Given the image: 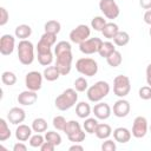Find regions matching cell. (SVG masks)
<instances>
[{"mask_svg":"<svg viewBox=\"0 0 151 151\" xmlns=\"http://www.w3.org/2000/svg\"><path fill=\"white\" fill-rule=\"evenodd\" d=\"M109 93H110V84L104 80H99L94 83L86 91L87 99L92 103L101 101V99H104Z\"/></svg>","mask_w":151,"mask_h":151,"instance_id":"3","label":"cell"},{"mask_svg":"<svg viewBox=\"0 0 151 151\" xmlns=\"http://www.w3.org/2000/svg\"><path fill=\"white\" fill-rule=\"evenodd\" d=\"M79 130H81L80 124L77 120H70V122H67V124H66V126L64 129V132H65L66 136H68V134H71L73 132H77Z\"/></svg>","mask_w":151,"mask_h":151,"instance_id":"36","label":"cell"},{"mask_svg":"<svg viewBox=\"0 0 151 151\" xmlns=\"http://www.w3.org/2000/svg\"><path fill=\"white\" fill-rule=\"evenodd\" d=\"M99 9L104 14V17L107 19H116L120 13L119 6L114 0H100Z\"/></svg>","mask_w":151,"mask_h":151,"instance_id":"7","label":"cell"},{"mask_svg":"<svg viewBox=\"0 0 151 151\" xmlns=\"http://www.w3.org/2000/svg\"><path fill=\"white\" fill-rule=\"evenodd\" d=\"M91 111H92V110H91L90 104H87V103H85V101H80V103H78V104L76 105V113H77V116H78L79 118H81V119H85V118L90 117Z\"/></svg>","mask_w":151,"mask_h":151,"instance_id":"21","label":"cell"},{"mask_svg":"<svg viewBox=\"0 0 151 151\" xmlns=\"http://www.w3.org/2000/svg\"><path fill=\"white\" fill-rule=\"evenodd\" d=\"M90 34H91L90 27L87 25L80 24L70 32V40L74 44L80 45L83 41H85L86 39L90 38Z\"/></svg>","mask_w":151,"mask_h":151,"instance_id":"8","label":"cell"},{"mask_svg":"<svg viewBox=\"0 0 151 151\" xmlns=\"http://www.w3.org/2000/svg\"><path fill=\"white\" fill-rule=\"evenodd\" d=\"M88 88V83L84 77H79L74 80V90L77 92H85Z\"/></svg>","mask_w":151,"mask_h":151,"instance_id":"35","label":"cell"},{"mask_svg":"<svg viewBox=\"0 0 151 151\" xmlns=\"http://www.w3.org/2000/svg\"><path fill=\"white\" fill-rule=\"evenodd\" d=\"M130 110H131V105L130 103L124 99V98H120L118 99L114 105H113V114L118 118H124L126 117L129 113H130Z\"/></svg>","mask_w":151,"mask_h":151,"instance_id":"13","label":"cell"},{"mask_svg":"<svg viewBox=\"0 0 151 151\" xmlns=\"http://www.w3.org/2000/svg\"><path fill=\"white\" fill-rule=\"evenodd\" d=\"M42 78L44 76L38 71H31L25 77V85L28 90L32 91H39L42 86Z\"/></svg>","mask_w":151,"mask_h":151,"instance_id":"10","label":"cell"},{"mask_svg":"<svg viewBox=\"0 0 151 151\" xmlns=\"http://www.w3.org/2000/svg\"><path fill=\"white\" fill-rule=\"evenodd\" d=\"M68 150H70V151H74V150H79V151H83V150H84V146L79 145V143H74L72 146H70V147H68Z\"/></svg>","mask_w":151,"mask_h":151,"instance_id":"49","label":"cell"},{"mask_svg":"<svg viewBox=\"0 0 151 151\" xmlns=\"http://www.w3.org/2000/svg\"><path fill=\"white\" fill-rule=\"evenodd\" d=\"M38 61L42 66H50L53 61V53L52 51L45 53H38Z\"/></svg>","mask_w":151,"mask_h":151,"instance_id":"32","label":"cell"},{"mask_svg":"<svg viewBox=\"0 0 151 151\" xmlns=\"http://www.w3.org/2000/svg\"><path fill=\"white\" fill-rule=\"evenodd\" d=\"M131 136H132L131 131L129 129H126V127H123L122 126V127H117V129L113 130V138L118 143L125 144V143L130 142Z\"/></svg>","mask_w":151,"mask_h":151,"instance_id":"18","label":"cell"},{"mask_svg":"<svg viewBox=\"0 0 151 151\" xmlns=\"http://www.w3.org/2000/svg\"><path fill=\"white\" fill-rule=\"evenodd\" d=\"M32 126H28L26 124H19L15 129V138L19 142H26L32 136Z\"/></svg>","mask_w":151,"mask_h":151,"instance_id":"17","label":"cell"},{"mask_svg":"<svg viewBox=\"0 0 151 151\" xmlns=\"http://www.w3.org/2000/svg\"><path fill=\"white\" fill-rule=\"evenodd\" d=\"M9 20V13L5 7H0V26H5Z\"/></svg>","mask_w":151,"mask_h":151,"instance_id":"43","label":"cell"},{"mask_svg":"<svg viewBox=\"0 0 151 151\" xmlns=\"http://www.w3.org/2000/svg\"><path fill=\"white\" fill-rule=\"evenodd\" d=\"M146 83L149 86H151V63L146 67Z\"/></svg>","mask_w":151,"mask_h":151,"instance_id":"47","label":"cell"},{"mask_svg":"<svg viewBox=\"0 0 151 151\" xmlns=\"http://www.w3.org/2000/svg\"><path fill=\"white\" fill-rule=\"evenodd\" d=\"M42 76H44V78H45L47 81H55V80H58V78H59L61 74H60V72L58 71V68L55 67V65H54V66H47V67L44 70Z\"/></svg>","mask_w":151,"mask_h":151,"instance_id":"23","label":"cell"},{"mask_svg":"<svg viewBox=\"0 0 151 151\" xmlns=\"http://www.w3.org/2000/svg\"><path fill=\"white\" fill-rule=\"evenodd\" d=\"M45 140L53 143L55 146L61 144V136L55 131H47L45 133Z\"/></svg>","mask_w":151,"mask_h":151,"instance_id":"34","label":"cell"},{"mask_svg":"<svg viewBox=\"0 0 151 151\" xmlns=\"http://www.w3.org/2000/svg\"><path fill=\"white\" fill-rule=\"evenodd\" d=\"M131 91V81L127 76L119 74L113 79V92L117 97L124 98Z\"/></svg>","mask_w":151,"mask_h":151,"instance_id":"6","label":"cell"},{"mask_svg":"<svg viewBox=\"0 0 151 151\" xmlns=\"http://www.w3.org/2000/svg\"><path fill=\"white\" fill-rule=\"evenodd\" d=\"M149 34H150V37H151V27H150V29H149Z\"/></svg>","mask_w":151,"mask_h":151,"instance_id":"50","label":"cell"},{"mask_svg":"<svg viewBox=\"0 0 151 151\" xmlns=\"http://www.w3.org/2000/svg\"><path fill=\"white\" fill-rule=\"evenodd\" d=\"M28 142H29V146H32V147H40L44 144V142H45V137L41 136V133H35V134L31 136Z\"/></svg>","mask_w":151,"mask_h":151,"instance_id":"37","label":"cell"},{"mask_svg":"<svg viewBox=\"0 0 151 151\" xmlns=\"http://www.w3.org/2000/svg\"><path fill=\"white\" fill-rule=\"evenodd\" d=\"M54 54L57 57L55 67L60 72L61 76H66L71 72L72 68V46L68 41H59L54 47Z\"/></svg>","mask_w":151,"mask_h":151,"instance_id":"1","label":"cell"},{"mask_svg":"<svg viewBox=\"0 0 151 151\" xmlns=\"http://www.w3.org/2000/svg\"><path fill=\"white\" fill-rule=\"evenodd\" d=\"M113 42H114V45L120 46V47L126 46L130 42V35H129V33L125 32V31H119L113 37Z\"/></svg>","mask_w":151,"mask_h":151,"instance_id":"24","label":"cell"},{"mask_svg":"<svg viewBox=\"0 0 151 151\" xmlns=\"http://www.w3.org/2000/svg\"><path fill=\"white\" fill-rule=\"evenodd\" d=\"M11 137V130L6 119L0 118V142H5Z\"/></svg>","mask_w":151,"mask_h":151,"instance_id":"29","label":"cell"},{"mask_svg":"<svg viewBox=\"0 0 151 151\" xmlns=\"http://www.w3.org/2000/svg\"><path fill=\"white\" fill-rule=\"evenodd\" d=\"M41 151H54V149H55V145L53 144V143H51V142H47V140H45L44 142V144L39 147Z\"/></svg>","mask_w":151,"mask_h":151,"instance_id":"44","label":"cell"},{"mask_svg":"<svg viewBox=\"0 0 151 151\" xmlns=\"http://www.w3.org/2000/svg\"><path fill=\"white\" fill-rule=\"evenodd\" d=\"M37 99H38L37 92H35V91H32V90H28V88H27L26 91H22V92L18 96V98H17L18 103H19L20 105H24V106L33 105V104L37 101Z\"/></svg>","mask_w":151,"mask_h":151,"instance_id":"16","label":"cell"},{"mask_svg":"<svg viewBox=\"0 0 151 151\" xmlns=\"http://www.w3.org/2000/svg\"><path fill=\"white\" fill-rule=\"evenodd\" d=\"M1 81H2L4 85L12 86V85H14L17 83V76L11 71H5L1 74Z\"/></svg>","mask_w":151,"mask_h":151,"instance_id":"31","label":"cell"},{"mask_svg":"<svg viewBox=\"0 0 151 151\" xmlns=\"http://www.w3.org/2000/svg\"><path fill=\"white\" fill-rule=\"evenodd\" d=\"M26 150H27V146H26L22 142L17 143V144H14V146H13V151H26Z\"/></svg>","mask_w":151,"mask_h":151,"instance_id":"45","label":"cell"},{"mask_svg":"<svg viewBox=\"0 0 151 151\" xmlns=\"http://www.w3.org/2000/svg\"><path fill=\"white\" fill-rule=\"evenodd\" d=\"M99 123H98L97 118H90V117H87V118H85V122L83 124V127H84V130L87 133L92 134V133L96 132V129H97V125Z\"/></svg>","mask_w":151,"mask_h":151,"instance_id":"28","label":"cell"},{"mask_svg":"<svg viewBox=\"0 0 151 151\" xmlns=\"http://www.w3.org/2000/svg\"><path fill=\"white\" fill-rule=\"evenodd\" d=\"M147 120L143 116H138L134 118L133 124H132V136L134 138H143L147 133Z\"/></svg>","mask_w":151,"mask_h":151,"instance_id":"11","label":"cell"},{"mask_svg":"<svg viewBox=\"0 0 151 151\" xmlns=\"http://www.w3.org/2000/svg\"><path fill=\"white\" fill-rule=\"evenodd\" d=\"M76 70L85 77H93L98 72V64L92 58H80L76 61Z\"/></svg>","mask_w":151,"mask_h":151,"instance_id":"5","label":"cell"},{"mask_svg":"<svg viewBox=\"0 0 151 151\" xmlns=\"http://www.w3.org/2000/svg\"><path fill=\"white\" fill-rule=\"evenodd\" d=\"M106 19H104V17H94L92 20H91V27L94 29V31H98V32H101L104 26L106 25Z\"/></svg>","mask_w":151,"mask_h":151,"instance_id":"33","label":"cell"},{"mask_svg":"<svg viewBox=\"0 0 151 151\" xmlns=\"http://www.w3.org/2000/svg\"><path fill=\"white\" fill-rule=\"evenodd\" d=\"M117 149L116 146V140L113 142L112 139H105V142H103L101 144V150L103 151H114Z\"/></svg>","mask_w":151,"mask_h":151,"instance_id":"42","label":"cell"},{"mask_svg":"<svg viewBox=\"0 0 151 151\" xmlns=\"http://www.w3.org/2000/svg\"><path fill=\"white\" fill-rule=\"evenodd\" d=\"M17 50L18 59L22 65H31L34 61V46L29 40H20Z\"/></svg>","mask_w":151,"mask_h":151,"instance_id":"4","label":"cell"},{"mask_svg":"<svg viewBox=\"0 0 151 151\" xmlns=\"http://www.w3.org/2000/svg\"><path fill=\"white\" fill-rule=\"evenodd\" d=\"M40 40H41L42 42H45V44H47L48 46H51V47H52V46L55 44V41H57V34L45 32V33L41 35Z\"/></svg>","mask_w":151,"mask_h":151,"instance_id":"39","label":"cell"},{"mask_svg":"<svg viewBox=\"0 0 151 151\" xmlns=\"http://www.w3.org/2000/svg\"><path fill=\"white\" fill-rule=\"evenodd\" d=\"M106 61H107V64H109V66H111V67H118L120 64H122V61H123V57H122V53L119 52V51H113L107 58H106Z\"/></svg>","mask_w":151,"mask_h":151,"instance_id":"26","label":"cell"},{"mask_svg":"<svg viewBox=\"0 0 151 151\" xmlns=\"http://www.w3.org/2000/svg\"><path fill=\"white\" fill-rule=\"evenodd\" d=\"M68 140L72 142V143H81L84 139H85V132L83 130H79L77 132H73L71 134L67 136Z\"/></svg>","mask_w":151,"mask_h":151,"instance_id":"40","label":"cell"},{"mask_svg":"<svg viewBox=\"0 0 151 151\" xmlns=\"http://www.w3.org/2000/svg\"><path fill=\"white\" fill-rule=\"evenodd\" d=\"M78 101V94L74 88H66L55 98V107L59 111H66L73 107Z\"/></svg>","mask_w":151,"mask_h":151,"instance_id":"2","label":"cell"},{"mask_svg":"<svg viewBox=\"0 0 151 151\" xmlns=\"http://www.w3.org/2000/svg\"><path fill=\"white\" fill-rule=\"evenodd\" d=\"M119 32V27L117 24L114 22H106V25L104 26L101 34L104 35V38L106 39H113V37Z\"/></svg>","mask_w":151,"mask_h":151,"instance_id":"22","label":"cell"},{"mask_svg":"<svg viewBox=\"0 0 151 151\" xmlns=\"http://www.w3.org/2000/svg\"><path fill=\"white\" fill-rule=\"evenodd\" d=\"M150 132H151V125H150Z\"/></svg>","mask_w":151,"mask_h":151,"instance_id":"51","label":"cell"},{"mask_svg":"<svg viewBox=\"0 0 151 151\" xmlns=\"http://www.w3.org/2000/svg\"><path fill=\"white\" fill-rule=\"evenodd\" d=\"M44 28H45V32L53 33V34H58V33L60 32V29H61V25H60V22L57 21V20H48V21L45 24Z\"/></svg>","mask_w":151,"mask_h":151,"instance_id":"30","label":"cell"},{"mask_svg":"<svg viewBox=\"0 0 151 151\" xmlns=\"http://www.w3.org/2000/svg\"><path fill=\"white\" fill-rule=\"evenodd\" d=\"M32 130L37 133H42L47 131V122L44 118H35L32 122Z\"/></svg>","mask_w":151,"mask_h":151,"instance_id":"27","label":"cell"},{"mask_svg":"<svg viewBox=\"0 0 151 151\" xmlns=\"http://www.w3.org/2000/svg\"><path fill=\"white\" fill-rule=\"evenodd\" d=\"M26 118V112L21 107H12L7 113V119L13 125L21 124Z\"/></svg>","mask_w":151,"mask_h":151,"instance_id":"15","label":"cell"},{"mask_svg":"<svg viewBox=\"0 0 151 151\" xmlns=\"http://www.w3.org/2000/svg\"><path fill=\"white\" fill-rule=\"evenodd\" d=\"M52 123H53L54 129H57L58 131H64V129H65V126L67 124V120L63 116H55L53 118V122Z\"/></svg>","mask_w":151,"mask_h":151,"instance_id":"38","label":"cell"},{"mask_svg":"<svg viewBox=\"0 0 151 151\" xmlns=\"http://www.w3.org/2000/svg\"><path fill=\"white\" fill-rule=\"evenodd\" d=\"M32 34V28L29 25H26V24H21V25H18L15 27V31H14V35L17 38H19L20 40H25L27 38H29Z\"/></svg>","mask_w":151,"mask_h":151,"instance_id":"19","label":"cell"},{"mask_svg":"<svg viewBox=\"0 0 151 151\" xmlns=\"http://www.w3.org/2000/svg\"><path fill=\"white\" fill-rule=\"evenodd\" d=\"M144 21H145V24L151 26V9H147L144 13Z\"/></svg>","mask_w":151,"mask_h":151,"instance_id":"48","label":"cell"},{"mask_svg":"<svg viewBox=\"0 0 151 151\" xmlns=\"http://www.w3.org/2000/svg\"><path fill=\"white\" fill-rule=\"evenodd\" d=\"M112 133V129L109 124H105V123H101V124H98L97 125V129H96V132L94 134L97 136L98 139H107Z\"/></svg>","mask_w":151,"mask_h":151,"instance_id":"20","label":"cell"},{"mask_svg":"<svg viewBox=\"0 0 151 151\" xmlns=\"http://www.w3.org/2000/svg\"><path fill=\"white\" fill-rule=\"evenodd\" d=\"M139 5L144 9H151V0H139Z\"/></svg>","mask_w":151,"mask_h":151,"instance_id":"46","label":"cell"},{"mask_svg":"<svg viewBox=\"0 0 151 151\" xmlns=\"http://www.w3.org/2000/svg\"><path fill=\"white\" fill-rule=\"evenodd\" d=\"M15 38L11 34H4L0 38V53L2 55H9L15 47Z\"/></svg>","mask_w":151,"mask_h":151,"instance_id":"12","label":"cell"},{"mask_svg":"<svg viewBox=\"0 0 151 151\" xmlns=\"http://www.w3.org/2000/svg\"><path fill=\"white\" fill-rule=\"evenodd\" d=\"M138 94H139V98L143 99V100H149V99H151V86L147 85V86L140 87Z\"/></svg>","mask_w":151,"mask_h":151,"instance_id":"41","label":"cell"},{"mask_svg":"<svg viewBox=\"0 0 151 151\" xmlns=\"http://www.w3.org/2000/svg\"><path fill=\"white\" fill-rule=\"evenodd\" d=\"M101 44H103V40L100 38H97V37L88 38L79 45V50L84 54H94V53H98Z\"/></svg>","mask_w":151,"mask_h":151,"instance_id":"9","label":"cell"},{"mask_svg":"<svg viewBox=\"0 0 151 151\" xmlns=\"http://www.w3.org/2000/svg\"><path fill=\"white\" fill-rule=\"evenodd\" d=\"M93 113H94V117L97 119H100V120H105L107 119L110 116H111V107L107 103H103V101H98V104H96L92 109Z\"/></svg>","mask_w":151,"mask_h":151,"instance_id":"14","label":"cell"},{"mask_svg":"<svg viewBox=\"0 0 151 151\" xmlns=\"http://www.w3.org/2000/svg\"><path fill=\"white\" fill-rule=\"evenodd\" d=\"M113 51H116V47H114V44L113 42H111V41H103V44H101L98 53H99L100 57H103V58L106 59Z\"/></svg>","mask_w":151,"mask_h":151,"instance_id":"25","label":"cell"}]
</instances>
